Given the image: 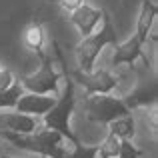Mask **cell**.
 Returning <instances> with one entry per match:
<instances>
[{"label": "cell", "mask_w": 158, "mask_h": 158, "mask_svg": "<svg viewBox=\"0 0 158 158\" xmlns=\"http://www.w3.org/2000/svg\"><path fill=\"white\" fill-rule=\"evenodd\" d=\"M0 138L10 142L14 148L28 150L32 154H38L40 158H64L68 152V148L64 146V136L50 128H38V130L26 132V134L0 130Z\"/></svg>", "instance_id": "cell-1"}, {"label": "cell", "mask_w": 158, "mask_h": 158, "mask_svg": "<svg viewBox=\"0 0 158 158\" xmlns=\"http://www.w3.org/2000/svg\"><path fill=\"white\" fill-rule=\"evenodd\" d=\"M76 108V82L66 74L64 80V90L60 96H56V102L46 114H42V128H50L56 130L58 134L64 136L66 142L70 144H78L80 140L76 138V134L70 128V118L74 114Z\"/></svg>", "instance_id": "cell-2"}, {"label": "cell", "mask_w": 158, "mask_h": 158, "mask_svg": "<svg viewBox=\"0 0 158 158\" xmlns=\"http://www.w3.org/2000/svg\"><path fill=\"white\" fill-rule=\"evenodd\" d=\"M118 44V34L116 28L112 24V18L104 12L102 16V26L98 30H94L92 34L84 36L80 42L76 44L74 52H76V60H78V70L80 72H90L96 66V58L100 56V52L106 46H116Z\"/></svg>", "instance_id": "cell-3"}, {"label": "cell", "mask_w": 158, "mask_h": 158, "mask_svg": "<svg viewBox=\"0 0 158 158\" xmlns=\"http://www.w3.org/2000/svg\"><path fill=\"white\" fill-rule=\"evenodd\" d=\"M40 68L34 74H26L20 76L18 82L26 92H36V94H52L58 96V82H60L62 74L54 66V58L50 52H40L38 54Z\"/></svg>", "instance_id": "cell-4"}, {"label": "cell", "mask_w": 158, "mask_h": 158, "mask_svg": "<svg viewBox=\"0 0 158 158\" xmlns=\"http://www.w3.org/2000/svg\"><path fill=\"white\" fill-rule=\"evenodd\" d=\"M84 114L90 122L96 124H108L120 116L132 114V110L124 104L122 98L108 94H88L84 100Z\"/></svg>", "instance_id": "cell-5"}, {"label": "cell", "mask_w": 158, "mask_h": 158, "mask_svg": "<svg viewBox=\"0 0 158 158\" xmlns=\"http://www.w3.org/2000/svg\"><path fill=\"white\" fill-rule=\"evenodd\" d=\"M70 78L84 88L86 96H88V94H108V92H112L120 82V76H116L114 72H110V70H106V68H92L90 72H80V70H76Z\"/></svg>", "instance_id": "cell-6"}, {"label": "cell", "mask_w": 158, "mask_h": 158, "mask_svg": "<svg viewBox=\"0 0 158 158\" xmlns=\"http://www.w3.org/2000/svg\"><path fill=\"white\" fill-rule=\"evenodd\" d=\"M102 16H104V10H102V8H96V6H92V4H88L84 0L76 10L70 12V22L80 32L82 38H84V36L92 34V32L96 30V26L100 24Z\"/></svg>", "instance_id": "cell-7"}, {"label": "cell", "mask_w": 158, "mask_h": 158, "mask_svg": "<svg viewBox=\"0 0 158 158\" xmlns=\"http://www.w3.org/2000/svg\"><path fill=\"white\" fill-rule=\"evenodd\" d=\"M142 58L144 64H150L148 56L144 54V42L138 38L136 34H132V38L124 40V42H118L116 44V52L112 56V66H122V64H128V66H134V62Z\"/></svg>", "instance_id": "cell-8"}, {"label": "cell", "mask_w": 158, "mask_h": 158, "mask_svg": "<svg viewBox=\"0 0 158 158\" xmlns=\"http://www.w3.org/2000/svg\"><path fill=\"white\" fill-rule=\"evenodd\" d=\"M124 104L130 110L136 108H148V106H156L158 102V84L154 80H140L126 96H122Z\"/></svg>", "instance_id": "cell-9"}, {"label": "cell", "mask_w": 158, "mask_h": 158, "mask_svg": "<svg viewBox=\"0 0 158 158\" xmlns=\"http://www.w3.org/2000/svg\"><path fill=\"white\" fill-rule=\"evenodd\" d=\"M42 128L38 116L32 114H22V112L8 108V112H0V130H8V132H20V134H26V132H34Z\"/></svg>", "instance_id": "cell-10"}, {"label": "cell", "mask_w": 158, "mask_h": 158, "mask_svg": "<svg viewBox=\"0 0 158 158\" xmlns=\"http://www.w3.org/2000/svg\"><path fill=\"white\" fill-rule=\"evenodd\" d=\"M56 98L52 94H36V92H26L24 90L18 96L16 104L12 110H18L22 114H32V116H42L54 106Z\"/></svg>", "instance_id": "cell-11"}, {"label": "cell", "mask_w": 158, "mask_h": 158, "mask_svg": "<svg viewBox=\"0 0 158 158\" xmlns=\"http://www.w3.org/2000/svg\"><path fill=\"white\" fill-rule=\"evenodd\" d=\"M156 16H158V4L152 2V0H142L140 12H138V20H136L134 34L138 36L144 44L150 40V32H152V26H154Z\"/></svg>", "instance_id": "cell-12"}, {"label": "cell", "mask_w": 158, "mask_h": 158, "mask_svg": "<svg viewBox=\"0 0 158 158\" xmlns=\"http://www.w3.org/2000/svg\"><path fill=\"white\" fill-rule=\"evenodd\" d=\"M44 42H46V34H44L42 22L40 20H32L22 32V44L38 56L40 52H44Z\"/></svg>", "instance_id": "cell-13"}, {"label": "cell", "mask_w": 158, "mask_h": 158, "mask_svg": "<svg viewBox=\"0 0 158 158\" xmlns=\"http://www.w3.org/2000/svg\"><path fill=\"white\" fill-rule=\"evenodd\" d=\"M106 126H108V132H112L114 136H118L120 140H132L134 134H136V122H134V116L132 114L120 116V118L108 122Z\"/></svg>", "instance_id": "cell-14"}, {"label": "cell", "mask_w": 158, "mask_h": 158, "mask_svg": "<svg viewBox=\"0 0 158 158\" xmlns=\"http://www.w3.org/2000/svg\"><path fill=\"white\" fill-rule=\"evenodd\" d=\"M118 150H120V138L114 136L112 132H108V136L100 142L96 150V158H118Z\"/></svg>", "instance_id": "cell-15"}, {"label": "cell", "mask_w": 158, "mask_h": 158, "mask_svg": "<svg viewBox=\"0 0 158 158\" xmlns=\"http://www.w3.org/2000/svg\"><path fill=\"white\" fill-rule=\"evenodd\" d=\"M22 92H24V88L20 86L18 78H16L14 84H12L10 88H6V90H2V92H0V110H8V108H14L16 100H18V96H20Z\"/></svg>", "instance_id": "cell-16"}, {"label": "cell", "mask_w": 158, "mask_h": 158, "mask_svg": "<svg viewBox=\"0 0 158 158\" xmlns=\"http://www.w3.org/2000/svg\"><path fill=\"white\" fill-rule=\"evenodd\" d=\"M98 146H84L82 142L72 144V150L66 152L64 158H96Z\"/></svg>", "instance_id": "cell-17"}, {"label": "cell", "mask_w": 158, "mask_h": 158, "mask_svg": "<svg viewBox=\"0 0 158 158\" xmlns=\"http://www.w3.org/2000/svg\"><path fill=\"white\" fill-rule=\"evenodd\" d=\"M142 150L136 148L132 144V140H120V150H118V158H140Z\"/></svg>", "instance_id": "cell-18"}, {"label": "cell", "mask_w": 158, "mask_h": 158, "mask_svg": "<svg viewBox=\"0 0 158 158\" xmlns=\"http://www.w3.org/2000/svg\"><path fill=\"white\" fill-rule=\"evenodd\" d=\"M14 80L16 78H14V74H12V70L0 62V92L6 90V88H10V86L14 84Z\"/></svg>", "instance_id": "cell-19"}, {"label": "cell", "mask_w": 158, "mask_h": 158, "mask_svg": "<svg viewBox=\"0 0 158 158\" xmlns=\"http://www.w3.org/2000/svg\"><path fill=\"white\" fill-rule=\"evenodd\" d=\"M82 2H84V0H58V4H60V8H62L64 12H68V14H70L72 10H76V8L80 6Z\"/></svg>", "instance_id": "cell-20"}, {"label": "cell", "mask_w": 158, "mask_h": 158, "mask_svg": "<svg viewBox=\"0 0 158 158\" xmlns=\"http://www.w3.org/2000/svg\"><path fill=\"white\" fill-rule=\"evenodd\" d=\"M0 158H18V156H10V154H6V152H0Z\"/></svg>", "instance_id": "cell-21"}]
</instances>
